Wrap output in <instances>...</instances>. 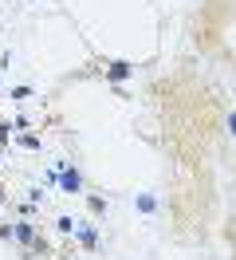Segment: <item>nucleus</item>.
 <instances>
[{"label":"nucleus","mask_w":236,"mask_h":260,"mask_svg":"<svg viewBox=\"0 0 236 260\" xmlns=\"http://www.w3.org/2000/svg\"><path fill=\"white\" fill-rule=\"evenodd\" d=\"M130 71H134V67H130V63H115V67H111V79H126V75H130Z\"/></svg>","instance_id":"obj_1"},{"label":"nucleus","mask_w":236,"mask_h":260,"mask_svg":"<svg viewBox=\"0 0 236 260\" xmlns=\"http://www.w3.org/2000/svg\"><path fill=\"white\" fill-rule=\"evenodd\" d=\"M63 185H67V189H79V173H75V170H71V173H63Z\"/></svg>","instance_id":"obj_2"},{"label":"nucleus","mask_w":236,"mask_h":260,"mask_svg":"<svg viewBox=\"0 0 236 260\" xmlns=\"http://www.w3.org/2000/svg\"><path fill=\"white\" fill-rule=\"evenodd\" d=\"M229 126H233V138H236V114H233V118H229Z\"/></svg>","instance_id":"obj_3"}]
</instances>
